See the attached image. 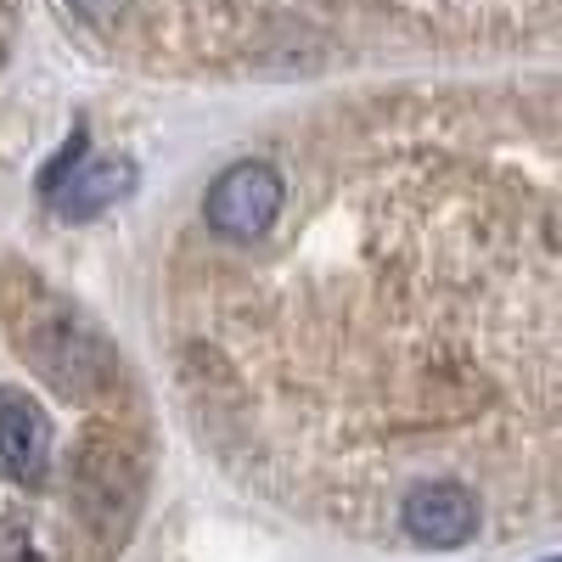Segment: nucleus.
Here are the masks:
<instances>
[{
	"instance_id": "1",
	"label": "nucleus",
	"mask_w": 562,
	"mask_h": 562,
	"mask_svg": "<svg viewBox=\"0 0 562 562\" xmlns=\"http://www.w3.org/2000/svg\"><path fill=\"white\" fill-rule=\"evenodd\" d=\"M74 512L85 518V529H97V535H119L124 518H130V506L140 495V456L97 428V434H85L79 439V456H74Z\"/></svg>"
},
{
	"instance_id": "2",
	"label": "nucleus",
	"mask_w": 562,
	"mask_h": 562,
	"mask_svg": "<svg viewBox=\"0 0 562 562\" xmlns=\"http://www.w3.org/2000/svg\"><path fill=\"white\" fill-rule=\"evenodd\" d=\"M281 203H288V180H281V169L248 158V164H231L203 198V220L214 237L225 243H259L265 231L276 225Z\"/></svg>"
},
{
	"instance_id": "3",
	"label": "nucleus",
	"mask_w": 562,
	"mask_h": 562,
	"mask_svg": "<svg viewBox=\"0 0 562 562\" xmlns=\"http://www.w3.org/2000/svg\"><path fill=\"white\" fill-rule=\"evenodd\" d=\"M394 518L405 540L428 551H456L484 529V506H479V490L461 479H422L394 501Z\"/></svg>"
},
{
	"instance_id": "4",
	"label": "nucleus",
	"mask_w": 562,
	"mask_h": 562,
	"mask_svg": "<svg viewBox=\"0 0 562 562\" xmlns=\"http://www.w3.org/2000/svg\"><path fill=\"white\" fill-rule=\"evenodd\" d=\"M57 461V428L23 389L0 383V479L18 484V490H34L45 484Z\"/></svg>"
},
{
	"instance_id": "5",
	"label": "nucleus",
	"mask_w": 562,
	"mask_h": 562,
	"mask_svg": "<svg viewBox=\"0 0 562 562\" xmlns=\"http://www.w3.org/2000/svg\"><path fill=\"white\" fill-rule=\"evenodd\" d=\"M135 186V164L130 158H102V164H85L74 169V180H63L52 203L63 220H97L102 209H113L124 192Z\"/></svg>"
},
{
	"instance_id": "6",
	"label": "nucleus",
	"mask_w": 562,
	"mask_h": 562,
	"mask_svg": "<svg viewBox=\"0 0 562 562\" xmlns=\"http://www.w3.org/2000/svg\"><path fill=\"white\" fill-rule=\"evenodd\" d=\"M0 562H57V551L45 546V535L29 518L0 512Z\"/></svg>"
},
{
	"instance_id": "7",
	"label": "nucleus",
	"mask_w": 562,
	"mask_h": 562,
	"mask_svg": "<svg viewBox=\"0 0 562 562\" xmlns=\"http://www.w3.org/2000/svg\"><path fill=\"white\" fill-rule=\"evenodd\" d=\"M79 164H85V135H74V140H68V147L57 153V164H52V169H45V175H40V192H45V198H52V192H57V186L68 180V169H79Z\"/></svg>"
}]
</instances>
